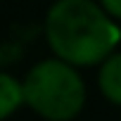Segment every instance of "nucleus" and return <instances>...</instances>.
<instances>
[{
	"mask_svg": "<svg viewBox=\"0 0 121 121\" xmlns=\"http://www.w3.org/2000/svg\"><path fill=\"white\" fill-rule=\"evenodd\" d=\"M22 104H26L24 83H19L10 74H0V112H3V119H10L12 112L19 109Z\"/></svg>",
	"mask_w": 121,
	"mask_h": 121,
	"instance_id": "nucleus-4",
	"label": "nucleus"
},
{
	"mask_svg": "<svg viewBox=\"0 0 121 121\" xmlns=\"http://www.w3.org/2000/svg\"><path fill=\"white\" fill-rule=\"evenodd\" d=\"M100 5L112 19H121V0H100Z\"/></svg>",
	"mask_w": 121,
	"mask_h": 121,
	"instance_id": "nucleus-5",
	"label": "nucleus"
},
{
	"mask_svg": "<svg viewBox=\"0 0 121 121\" xmlns=\"http://www.w3.org/2000/svg\"><path fill=\"white\" fill-rule=\"evenodd\" d=\"M97 83H100L102 95L112 104L121 107V52H114L112 57H107L102 62L100 74H97Z\"/></svg>",
	"mask_w": 121,
	"mask_h": 121,
	"instance_id": "nucleus-3",
	"label": "nucleus"
},
{
	"mask_svg": "<svg viewBox=\"0 0 121 121\" xmlns=\"http://www.w3.org/2000/svg\"><path fill=\"white\" fill-rule=\"evenodd\" d=\"M45 38L57 59L93 67L114 55L121 29L93 0H57L45 17Z\"/></svg>",
	"mask_w": 121,
	"mask_h": 121,
	"instance_id": "nucleus-1",
	"label": "nucleus"
},
{
	"mask_svg": "<svg viewBox=\"0 0 121 121\" xmlns=\"http://www.w3.org/2000/svg\"><path fill=\"white\" fill-rule=\"evenodd\" d=\"M22 83L26 104L48 121H71L86 104V83L76 67L57 57L38 62Z\"/></svg>",
	"mask_w": 121,
	"mask_h": 121,
	"instance_id": "nucleus-2",
	"label": "nucleus"
}]
</instances>
